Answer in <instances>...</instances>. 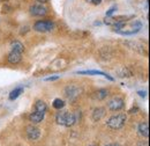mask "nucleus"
<instances>
[{
  "label": "nucleus",
  "mask_w": 150,
  "mask_h": 146,
  "mask_svg": "<svg viewBox=\"0 0 150 146\" xmlns=\"http://www.w3.org/2000/svg\"><path fill=\"white\" fill-rule=\"evenodd\" d=\"M141 29H142V23H141V21H135L131 26V29H129V30H125V29L121 28V29H118V30H114V31L118 33V34H120V35H124V36H131V35L137 34Z\"/></svg>",
  "instance_id": "5"
},
{
  "label": "nucleus",
  "mask_w": 150,
  "mask_h": 146,
  "mask_svg": "<svg viewBox=\"0 0 150 146\" xmlns=\"http://www.w3.org/2000/svg\"><path fill=\"white\" fill-rule=\"evenodd\" d=\"M44 116H45V112H40V111H33L29 116V120L30 122H33L34 124H37V123H40L43 120H44Z\"/></svg>",
  "instance_id": "8"
},
{
  "label": "nucleus",
  "mask_w": 150,
  "mask_h": 146,
  "mask_svg": "<svg viewBox=\"0 0 150 146\" xmlns=\"http://www.w3.org/2000/svg\"><path fill=\"white\" fill-rule=\"evenodd\" d=\"M126 19L125 16H118V18H112V16H106L105 20H104V23L105 24H108V26H112L114 27L118 22H121V21H126Z\"/></svg>",
  "instance_id": "13"
},
{
  "label": "nucleus",
  "mask_w": 150,
  "mask_h": 146,
  "mask_svg": "<svg viewBox=\"0 0 150 146\" xmlns=\"http://www.w3.org/2000/svg\"><path fill=\"white\" fill-rule=\"evenodd\" d=\"M56 121L58 124L64 127H73L79 121V114L71 111H60L56 116Z\"/></svg>",
  "instance_id": "1"
},
{
  "label": "nucleus",
  "mask_w": 150,
  "mask_h": 146,
  "mask_svg": "<svg viewBox=\"0 0 150 146\" xmlns=\"http://www.w3.org/2000/svg\"><path fill=\"white\" fill-rule=\"evenodd\" d=\"M106 146H120L118 143H112V144H109V145H106Z\"/></svg>",
  "instance_id": "23"
},
{
  "label": "nucleus",
  "mask_w": 150,
  "mask_h": 146,
  "mask_svg": "<svg viewBox=\"0 0 150 146\" xmlns=\"http://www.w3.org/2000/svg\"><path fill=\"white\" fill-rule=\"evenodd\" d=\"M117 8H118V7H117V5H113L112 7H111V8H109V11L106 12V16H112V14L117 11Z\"/></svg>",
  "instance_id": "19"
},
{
  "label": "nucleus",
  "mask_w": 150,
  "mask_h": 146,
  "mask_svg": "<svg viewBox=\"0 0 150 146\" xmlns=\"http://www.w3.org/2000/svg\"><path fill=\"white\" fill-rule=\"evenodd\" d=\"M91 1H93L94 5H99V4L102 2V0H91Z\"/></svg>",
  "instance_id": "22"
},
{
  "label": "nucleus",
  "mask_w": 150,
  "mask_h": 146,
  "mask_svg": "<svg viewBox=\"0 0 150 146\" xmlns=\"http://www.w3.org/2000/svg\"><path fill=\"white\" fill-rule=\"evenodd\" d=\"M47 109V106H46V103L44 102V101H42V100H38L37 102L35 103V110H37V111H40V112H45Z\"/></svg>",
  "instance_id": "17"
},
{
  "label": "nucleus",
  "mask_w": 150,
  "mask_h": 146,
  "mask_svg": "<svg viewBox=\"0 0 150 146\" xmlns=\"http://www.w3.org/2000/svg\"><path fill=\"white\" fill-rule=\"evenodd\" d=\"M137 131H139V133H140L142 137L148 138V136H149V124H148L147 122L141 123V124L139 125V128H137Z\"/></svg>",
  "instance_id": "14"
},
{
  "label": "nucleus",
  "mask_w": 150,
  "mask_h": 146,
  "mask_svg": "<svg viewBox=\"0 0 150 146\" xmlns=\"http://www.w3.org/2000/svg\"><path fill=\"white\" fill-rule=\"evenodd\" d=\"M54 29V23L51 20H39L34 24V30L39 33H49Z\"/></svg>",
  "instance_id": "4"
},
{
  "label": "nucleus",
  "mask_w": 150,
  "mask_h": 146,
  "mask_svg": "<svg viewBox=\"0 0 150 146\" xmlns=\"http://www.w3.org/2000/svg\"><path fill=\"white\" fill-rule=\"evenodd\" d=\"M59 79V75H54V77H49V78H45L44 80L45 81H54V80H58Z\"/></svg>",
  "instance_id": "20"
},
{
  "label": "nucleus",
  "mask_w": 150,
  "mask_h": 146,
  "mask_svg": "<svg viewBox=\"0 0 150 146\" xmlns=\"http://www.w3.org/2000/svg\"><path fill=\"white\" fill-rule=\"evenodd\" d=\"M125 107V101L120 96H114L110 101H108V108L112 111H119Z\"/></svg>",
  "instance_id": "6"
},
{
  "label": "nucleus",
  "mask_w": 150,
  "mask_h": 146,
  "mask_svg": "<svg viewBox=\"0 0 150 146\" xmlns=\"http://www.w3.org/2000/svg\"><path fill=\"white\" fill-rule=\"evenodd\" d=\"M126 121H127L126 114H118V115H113V116H111V117L108 120L106 125L110 129L118 130V129H121L125 125Z\"/></svg>",
  "instance_id": "3"
},
{
  "label": "nucleus",
  "mask_w": 150,
  "mask_h": 146,
  "mask_svg": "<svg viewBox=\"0 0 150 146\" xmlns=\"http://www.w3.org/2000/svg\"><path fill=\"white\" fill-rule=\"evenodd\" d=\"M108 95H109V91L105 89V88H102V89H98V91H96L95 93H93L91 97H93L94 100H97V101H102V100H104Z\"/></svg>",
  "instance_id": "12"
},
{
  "label": "nucleus",
  "mask_w": 150,
  "mask_h": 146,
  "mask_svg": "<svg viewBox=\"0 0 150 146\" xmlns=\"http://www.w3.org/2000/svg\"><path fill=\"white\" fill-rule=\"evenodd\" d=\"M27 136L30 140H36L40 136V131H39V129L35 128V127H28L27 128Z\"/></svg>",
  "instance_id": "9"
},
{
  "label": "nucleus",
  "mask_w": 150,
  "mask_h": 146,
  "mask_svg": "<svg viewBox=\"0 0 150 146\" xmlns=\"http://www.w3.org/2000/svg\"><path fill=\"white\" fill-rule=\"evenodd\" d=\"M22 93H23V87H16L15 89H13V91L9 93V100L11 101L16 100Z\"/></svg>",
  "instance_id": "16"
},
{
  "label": "nucleus",
  "mask_w": 150,
  "mask_h": 146,
  "mask_svg": "<svg viewBox=\"0 0 150 146\" xmlns=\"http://www.w3.org/2000/svg\"><path fill=\"white\" fill-rule=\"evenodd\" d=\"M137 94L141 96V97H146L147 96V92H143V91H139L137 92Z\"/></svg>",
  "instance_id": "21"
},
{
  "label": "nucleus",
  "mask_w": 150,
  "mask_h": 146,
  "mask_svg": "<svg viewBox=\"0 0 150 146\" xmlns=\"http://www.w3.org/2000/svg\"><path fill=\"white\" fill-rule=\"evenodd\" d=\"M52 106H53V108H56V109L61 110L64 107H65V101H64V100H61V99H54V101H53Z\"/></svg>",
  "instance_id": "18"
},
{
  "label": "nucleus",
  "mask_w": 150,
  "mask_h": 146,
  "mask_svg": "<svg viewBox=\"0 0 150 146\" xmlns=\"http://www.w3.org/2000/svg\"><path fill=\"white\" fill-rule=\"evenodd\" d=\"M23 51H24V45L21 42H19V41L13 42L12 43V50H11V52L8 54V57H7L8 63H11L13 65L19 64L20 62L22 60Z\"/></svg>",
  "instance_id": "2"
},
{
  "label": "nucleus",
  "mask_w": 150,
  "mask_h": 146,
  "mask_svg": "<svg viewBox=\"0 0 150 146\" xmlns=\"http://www.w3.org/2000/svg\"><path fill=\"white\" fill-rule=\"evenodd\" d=\"M104 116H105V108H103V107L95 108L93 111V121H95V122L100 121Z\"/></svg>",
  "instance_id": "11"
},
{
  "label": "nucleus",
  "mask_w": 150,
  "mask_h": 146,
  "mask_svg": "<svg viewBox=\"0 0 150 146\" xmlns=\"http://www.w3.org/2000/svg\"><path fill=\"white\" fill-rule=\"evenodd\" d=\"M65 93H66V96H67L68 99L73 100L76 96H79V94L81 93V88L75 87V86H68V87L66 88V92H65Z\"/></svg>",
  "instance_id": "10"
},
{
  "label": "nucleus",
  "mask_w": 150,
  "mask_h": 146,
  "mask_svg": "<svg viewBox=\"0 0 150 146\" xmlns=\"http://www.w3.org/2000/svg\"><path fill=\"white\" fill-rule=\"evenodd\" d=\"M37 1L39 2V4H45V2L47 1V0H37Z\"/></svg>",
  "instance_id": "24"
},
{
  "label": "nucleus",
  "mask_w": 150,
  "mask_h": 146,
  "mask_svg": "<svg viewBox=\"0 0 150 146\" xmlns=\"http://www.w3.org/2000/svg\"><path fill=\"white\" fill-rule=\"evenodd\" d=\"M90 146H95V145H90Z\"/></svg>",
  "instance_id": "25"
},
{
  "label": "nucleus",
  "mask_w": 150,
  "mask_h": 146,
  "mask_svg": "<svg viewBox=\"0 0 150 146\" xmlns=\"http://www.w3.org/2000/svg\"><path fill=\"white\" fill-rule=\"evenodd\" d=\"M29 12L33 16H44L47 13V9L43 4H35L30 6Z\"/></svg>",
  "instance_id": "7"
},
{
  "label": "nucleus",
  "mask_w": 150,
  "mask_h": 146,
  "mask_svg": "<svg viewBox=\"0 0 150 146\" xmlns=\"http://www.w3.org/2000/svg\"><path fill=\"white\" fill-rule=\"evenodd\" d=\"M77 73H79V74H89V75H91V74H98V75H103V77L108 78V79H109V80H111V81H113V80H114L112 77H110L109 74L102 72V71H97V70H89V71H77Z\"/></svg>",
  "instance_id": "15"
}]
</instances>
